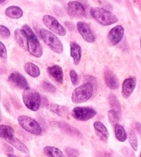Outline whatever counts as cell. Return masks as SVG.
<instances>
[{
  "label": "cell",
  "instance_id": "obj_18",
  "mask_svg": "<svg viewBox=\"0 0 141 157\" xmlns=\"http://www.w3.org/2000/svg\"><path fill=\"white\" fill-rule=\"evenodd\" d=\"M47 109L52 113L56 114V115L60 116L62 117H67L69 114L68 108L66 106L58 105V104H53V103H49L46 106Z\"/></svg>",
  "mask_w": 141,
  "mask_h": 157
},
{
  "label": "cell",
  "instance_id": "obj_1",
  "mask_svg": "<svg viewBox=\"0 0 141 157\" xmlns=\"http://www.w3.org/2000/svg\"><path fill=\"white\" fill-rule=\"evenodd\" d=\"M22 29L26 33L28 37L27 50L29 52L31 55L36 58H40L42 57L44 53L43 48L41 44L39 43L37 36L36 35L31 28L27 24H25L22 27Z\"/></svg>",
  "mask_w": 141,
  "mask_h": 157
},
{
  "label": "cell",
  "instance_id": "obj_8",
  "mask_svg": "<svg viewBox=\"0 0 141 157\" xmlns=\"http://www.w3.org/2000/svg\"><path fill=\"white\" fill-rule=\"evenodd\" d=\"M42 21L45 26L48 28L53 33L60 36H65L66 35V30L65 28L59 24V22L52 16L46 15L42 18Z\"/></svg>",
  "mask_w": 141,
  "mask_h": 157
},
{
  "label": "cell",
  "instance_id": "obj_10",
  "mask_svg": "<svg viewBox=\"0 0 141 157\" xmlns=\"http://www.w3.org/2000/svg\"><path fill=\"white\" fill-rule=\"evenodd\" d=\"M67 11L68 15L74 18H79L86 15V9L81 3L76 1L70 2L67 4Z\"/></svg>",
  "mask_w": 141,
  "mask_h": 157
},
{
  "label": "cell",
  "instance_id": "obj_9",
  "mask_svg": "<svg viewBox=\"0 0 141 157\" xmlns=\"http://www.w3.org/2000/svg\"><path fill=\"white\" fill-rule=\"evenodd\" d=\"M77 29L85 41L90 44H93L96 41V37L94 33L90 29L89 25L86 22H78L77 24Z\"/></svg>",
  "mask_w": 141,
  "mask_h": 157
},
{
  "label": "cell",
  "instance_id": "obj_16",
  "mask_svg": "<svg viewBox=\"0 0 141 157\" xmlns=\"http://www.w3.org/2000/svg\"><path fill=\"white\" fill-rule=\"evenodd\" d=\"M47 72L53 79L59 84L63 82V71L61 66L59 65H53L47 68Z\"/></svg>",
  "mask_w": 141,
  "mask_h": 157
},
{
  "label": "cell",
  "instance_id": "obj_36",
  "mask_svg": "<svg viewBox=\"0 0 141 157\" xmlns=\"http://www.w3.org/2000/svg\"><path fill=\"white\" fill-rule=\"evenodd\" d=\"M135 127H136V130L138 131L140 135H141V124L139 123H136V125H135Z\"/></svg>",
  "mask_w": 141,
  "mask_h": 157
},
{
  "label": "cell",
  "instance_id": "obj_33",
  "mask_svg": "<svg viewBox=\"0 0 141 157\" xmlns=\"http://www.w3.org/2000/svg\"><path fill=\"white\" fill-rule=\"evenodd\" d=\"M70 77L72 85L77 86L78 83V77L77 73L76 72V71H74V70H71V71H70Z\"/></svg>",
  "mask_w": 141,
  "mask_h": 157
},
{
  "label": "cell",
  "instance_id": "obj_37",
  "mask_svg": "<svg viewBox=\"0 0 141 157\" xmlns=\"http://www.w3.org/2000/svg\"><path fill=\"white\" fill-rule=\"evenodd\" d=\"M101 157H112V156L110 155V154L108 153V152H103L102 154H101Z\"/></svg>",
  "mask_w": 141,
  "mask_h": 157
},
{
  "label": "cell",
  "instance_id": "obj_7",
  "mask_svg": "<svg viewBox=\"0 0 141 157\" xmlns=\"http://www.w3.org/2000/svg\"><path fill=\"white\" fill-rule=\"evenodd\" d=\"M97 114L95 110L89 107H76L72 113L73 117L80 121H87L94 117Z\"/></svg>",
  "mask_w": 141,
  "mask_h": 157
},
{
  "label": "cell",
  "instance_id": "obj_29",
  "mask_svg": "<svg viewBox=\"0 0 141 157\" xmlns=\"http://www.w3.org/2000/svg\"><path fill=\"white\" fill-rule=\"evenodd\" d=\"M129 141L130 144L131 146L134 151L138 150V147H139V142H138V139L134 133V132L130 131L129 134Z\"/></svg>",
  "mask_w": 141,
  "mask_h": 157
},
{
  "label": "cell",
  "instance_id": "obj_42",
  "mask_svg": "<svg viewBox=\"0 0 141 157\" xmlns=\"http://www.w3.org/2000/svg\"><path fill=\"white\" fill-rule=\"evenodd\" d=\"M24 157H30V156H24Z\"/></svg>",
  "mask_w": 141,
  "mask_h": 157
},
{
  "label": "cell",
  "instance_id": "obj_24",
  "mask_svg": "<svg viewBox=\"0 0 141 157\" xmlns=\"http://www.w3.org/2000/svg\"><path fill=\"white\" fill-rule=\"evenodd\" d=\"M44 153L48 157H65L61 150L50 145H47L44 147Z\"/></svg>",
  "mask_w": 141,
  "mask_h": 157
},
{
  "label": "cell",
  "instance_id": "obj_25",
  "mask_svg": "<svg viewBox=\"0 0 141 157\" xmlns=\"http://www.w3.org/2000/svg\"><path fill=\"white\" fill-rule=\"evenodd\" d=\"M114 134L116 139L120 142H125L128 139V134L125 128L119 123H116L114 125Z\"/></svg>",
  "mask_w": 141,
  "mask_h": 157
},
{
  "label": "cell",
  "instance_id": "obj_4",
  "mask_svg": "<svg viewBox=\"0 0 141 157\" xmlns=\"http://www.w3.org/2000/svg\"><path fill=\"white\" fill-rule=\"evenodd\" d=\"M93 91H94V88L92 84L85 83L73 91L71 97L72 101L76 104L86 102L92 96Z\"/></svg>",
  "mask_w": 141,
  "mask_h": 157
},
{
  "label": "cell",
  "instance_id": "obj_43",
  "mask_svg": "<svg viewBox=\"0 0 141 157\" xmlns=\"http://www.w3.org/2000/svg\"><path fill=\"white\" fill-rule=\"evenodd\" d=\"M140 48H141V38H140Z\"/></svg>",
  "mask_w": 141,
  "mask_h": 157
},
{
  "label": "cell",
  "instance_id": "obj_27",
  "mask_svg": "<svg viewBox=\"0 0 141 157\" xmlns=\"http://www.w3.org/2000/svg\"><path fill=\"white\" fill-rule=\"evenodd\" d=\"M109 103L112 108V110L116 111L121 116V108L120 102L115 95L113 94L109 95Z\"/></svg>",
  "mask_w": 141,
  "mask_h": 157
},
{
  "label": "cell",
  "instance_id": "obj_34",
  "mask_svg": "<svg viewBox=\"0 0 141 157\" xmlns=\"http://www.w3.org/2000/svg\"><path fill=\"white\" fill-rule=\"evenodd\" d=\"M7 57H8V55H7L6 48L5 45L3 44L2 41H0V58L6 59Z\"/></svg>",
  "mask_w": 141,
  "mask_h": 157
},
{
  "label": "cell",
  "instance_id": "obj_35",
  "mask_svg": "<svg viewBox=\"0 0 141 157\" xmlns=\"http://www.w3.org/2000/svg\"><path fill=\"white\" fill-rule=\"evenodd\" d=\"M2 148L3 151H4V153L6 154V155H8V154H13L14 152L13 148L12 147V146H10V145L5 144L3 145Z\"/></svg>",
  "mask_w": 141,
  "mask_h": 157
},
{
  "label": "cell",
  "instance_id": "obj_2",
  "mask_svg": "<svg viewBox=\"0 0 141 157\" xmlns=\"http://www.w3.org/2000/svg\"><path fill=\"white\" fill-rule=\"evenodd\" d=\"M90 15L101 26H111L118 21V17L114 14L103 8L94 7L91 8Z\"/></svg>",
  "mask_w": 141,
  "mask_h": 157
},
{
  "label": "cell",
  "instance_id": "obj_5",
  "mask_svg": "<svg viewBox=\"0 0 141 157\" xmlns=\"http://www.w3.org/2000/svg\"><path fill=\"white\" fill-rule=\"evenodd\" d=\"M22 99L24 105L29 110L36 112L41 106V99L38 92L30 88L24 90L22 93Z\"/></svg>",
  "mask_w": 141,
  "mask_h": 157
},
{
  "label": "cell",
  "instance_id": "obj_21",
  "mask_svg": "<svg viewBox=\"0 0 141 157\" xmlns=\"http://www.w3.org/2000/svg\"><path fill=\"white\" fill-rule=\"evenodd\" d=\"M15 37L19 46L24 50H27L28 37L23 29H17L15 31Z\"/></svg>",
  "mask_w": 141,
  "mask_h": 157
},
{
  "label": "cell",
  "instance_id": "obj_28",
  "mask_svg": "<svg viewBox=\"0 0 141 157\" xmlns=\"http://www.w3.org/2000/svg\"><path fill=\"white\" fill-rule=\"evenodd\" d=\"M108 116L109 122H110L111 124L114 126L118 123L120 117V115L119 114L113 110H110L108 112Z\"/></svg>",
  "mask_w": 141,
  "mask_h": 157
},
{
  "label": "cell",
  "instance_id": "obj_13",
  "mask_svg": "<svg viewBox=\"0 0 141 157\" xmlns=\"http://www.w3.org/2000/svg\"><path fill=\"white\" fill-rule=\"evenodd\" d=\"M137 79L135 77H130L125 78L122 84V94L124 98L128 99L133 93L136 88Z\"/></svg>",
  "mask_w": 141,
  "mask_h": 157
},
{
  "label": "cell",
  "instance_id": "obj_41",
  "mask_svg": "<svg viewBox=\"0 0 141 157\" xmlns=\"http://www.w3.org/2000/svg\"><path fill=\"white\" fill-rule=\"evenodd\" d=\"M2 121V117H1V115H0V122Z\"/></svg>",
  "mask_w": 141,
  "mask_h": 157
},
{
  "label": "cell",
  "instance_id": "obj_38",
  "mask_svg": "<svg viewBox=\"0 0 141 157\" xmlns=\"http://www.w3.org/2000/svg\"><path fill=\"white\" fill-rule=\"evenodd\" d=\"M8 157H18L17 156H15L13 155V154H8V155H6Z\"/></svg>",
  "mask_w": 141,
  "mask_h": 157
},
{
  "label": "cell",
  "instance_id": "obj_23",
  "mask_svg": "<svg viewBox=\"0 0 141 157\" xmlns=\"http://www.w3.org/2000/svg\"><path fill=\"white\" fill-rule=\"evenodd\" d=\"M24 70L25 72L33 78H37L40 76L41 71L39 67L34 64L33 63L28 62L24 65Z\"/></svg>",
  "mask_w": 141,
  "mask_h": 157
},
{
  "label": "cell",
  "instance_id": "obj_32",
  "mask_svg": "<svg viewBox=\"0 0 141 157\" xmlns=\"http://www.w3.org/2000/svg\"><path fill=\"white\" fill-rule=\"evenodd\" d=\"M10 36V30L3 25H0V37L8 38Z\"/></svg>",
  "mask_w": 141,
  "mask_h": 157
},
{
  "label": "cell",
  "instance_id": "obj_30",
  "mask_svg": "<svg viewBox=\"0 0 141 157\" xmlns=\"http://www.w3.org/2000/svg\"><path fill=\"white\" fill-rule=\"evenodd\" d=\"M41 86L42 89L48 92H50V93H55L56 91V88H55V86L54 85H52V83L48 82V81H42Z\"/></svg>",
  "mask_w": 141,
  "mask_h": 157
},
{
  "label": "cell",
  "instance_id": "obj_12",
  "mask_svg": "<svg viewBox=\"0 0 141 157\" xmlns=\"http://www.w3.org/2000/svg\"><path fill=\"white\" fill-rule=\"evenodd\" d=\"M124 33H125V30L124 28L118 25L113 28L109 32L108 38V41L112 46H116L119 42L122 40V39L124 36Z\"/></svg>",
  "mask_w": 141,
  "mask_h": 157
},
{
  "label": "cell",
  "instance_id": "obj_3",
  "mask_svg": "<svg viewBox=\"0 0 141 157\" xmlns=\"http://www.w3.org/2000/svg\"><path fill=\"white\" fill-rule=\"evenodd\" d=\"M38 34L42 40L56 54H62L63 52V46L61 41L52 33L44 29L38 30Z\"/></svg>",
  "mask_w": 141,
  "mask_h": 157
},
{
  "label": "cell",
  "instance_id": "obj_15",
  "mask_svg": "<svg viewBox=\"0 0 141 157\" xmlns=\"http://www.w3.org/2000/svg\"><path fill=\"white\" fill-rule=\"evenodd\" d=\"M104 79L107 86L111 90H116L119 87V81L115 74L110 70H106L104 72Z\"/></svg>",
  "mask_w": 141,
  "mask_h": 157
},
{
  "label": "cell",
  "instance_id": "obj_40",
  "mask_svg": "<svg viewBox=\"0 0 141 157\" xmlns=\"http://www.w3.org/2000/svg\"><path fill=\"white\" fill-rule=\"evenodd\" d=\"M0 101H1V92H0Z\"/></svg>",
  "mask_w": 141,
  "mask_h": 157
},
{
  "label": "cell",
  "instance_id": "obj_26",
  "mask_svg": "<svg viewBox=\"0 0 141 157\" xmlns=\"http://www.w3.org/2000/svg\"><path fill=\"white\" fill-rule=\"evenodd\" d=\"M15 131L13 128L7 125H0V138L8 139L14 136Z\"/></svg>",
  "mask_w": 141,
  "mask_h": 157
},
{
  "label": "cell",
  "instance_id": "obj_44",
  "mask_svg": "<svg viewBox=\"0 0 141 157\" xmlns=\"http://www.w3.org/2000/svg\"><path fill=\"white\" fill-rule=\"evenodd\" d=\"M140 157H141V152H140Z\"/></svg>",
  "mask_w": 141,
  "mask_h": 157
},
{
  "label": "cell",
  "instance_id": "obj_19",
  "mask_svg": "<svg viewBox=\"0 0 141 157\" xmlns=\"http://www.w3.org/2000/svg\"><path fill=\"white\" fill-rule=\"evenodd\" d=\"M57 123H58L57 125H58L59 128H60L64 133L68 134L69 136H80L81 135L79 130H77V128H74L73 126L70 125L67 123L61 121V122H58Z\"/></svg>",
  "mask_w": 141,
  "mask_h": 157
},
{
  "label": "cell",
  "instance_id": "obj_31",
  "mask_svg": "<svg viewBox=\"0 0 141 157\" xmlns=\"http://www.w3.org/2000/svg\"><path fill=\"white\" fill-rule=\"evenodd\" d=\"M64 150L66 155L68 157H78V156H79L78 150L72 147H66Z\"/></svg>",
  "mask_w": 141,
  "mask_h": 157
},
{
  "label": "cell",
  "instance_id": "obj_39",
  "mask_svg": "<svg viewBox=\"0 0 141 157\" xmlns=\"http://www.w3.org/2000/svg\"><path fill=\"white\" fill-rule=\"evenodd\" d=\"M6 1V0H0V4H3V3H4Z\"/></svg>",
  "mask_w": 141,
  "mask_h": 157
},
{
  "label": "cell",
  "instance_id": "obj_17",
  "mask_svg": "<svg viewBox=\"0 0 141 157\" xmlns=\"http://www.w3.org/2000/svg\"><path fill=\"white\" fill-rule=\"evenodd\" d=\"M70 56L73 59L75 65H78L82 56V50L79 45L74 41L70 43Z\"/></svg>",
  "mask_w": 141,
  "mask_h": 157
},
{
  "label": "cell",
  "instance_id": "obj_11",
  "mask_svg": "<svg viewBox=\"0 0 141 157\" xmlns=\"http://www.w3.org/2000/svg\"><path fill=\"white\" fill-rule=\"evenodd\" d=\"M8 80L11 85L17 88L24 90L29 88L26 78L19 72H13V73H11L10 76L8 77Z\"/></svg>",
  "mask_w": 141,
  "mask_h": 157
},
{
  "label": "cell",
  "instance_id": "obj_20",
  "mask_svg": "<svg viewBox=\"0 0 141 157\" xmlns=\"http://www.w3.org/2000/svg\"><path fill=\"white\" fill-rule=\"evenodd\" d=\"M6 141L10 145L15 147L16 149L21 151V152L26 153L27 155H29L30 154V150L28 148V147L23 142H21L20 140L17 138V137L13 136L12 137H10V138L6 139Z\"/></svg>",
  "mask_w": 141,
  "mask_h": 157
},
{
  "label": "cell",
  "instance_id": "obj_22",
  "mask_svg": "<svg viewBox=\"0 0 141 157\" xmlns=\"http://www.w3.org/2000/svg\"><path fill=\"white\" fill-rule=\"evenodd\" d=\"M5 14L8 17L11 19H17L21 18L23 16V10L19 6H11L6 9Z\"/></svg>",
  "mask_w": 141,
  "mask_h": 157
},
{
  "label": "cell",
  "instance_id": "obj_14",
  "mask_svg": "<svg viewBox=\"0 0 141 157\" xmlns=\"http://www.w3.org/2000/svg\"><path fill=\"white\" fill-rule=\"evenodd\" d=\"M93 126H94L96 134H97V136L99 138L101 141L103 142H106L108 141L109 136V132L105 125L102 122L97 121L94 123Z\"/></svg>",
  "mask_w": 141,
  "mask_h": 157
},
{
  "label": "cell",
  "instance_id": "obj_6",
  "mask_svg": "<svg viewBox=\"0 0 141 157\" xmlns=\"http://www.w3.org/2000/svg\"><path fill=\"white\" fill-rule=\"evenodd\" d=\"M17 121L19 125L28 132L36 136H39L42 134L40 125L32 118L26 115H21L18 117Z\"/></svg>",
  "mask_w": 141,
  "mask_h": 157
}]
</instances>
